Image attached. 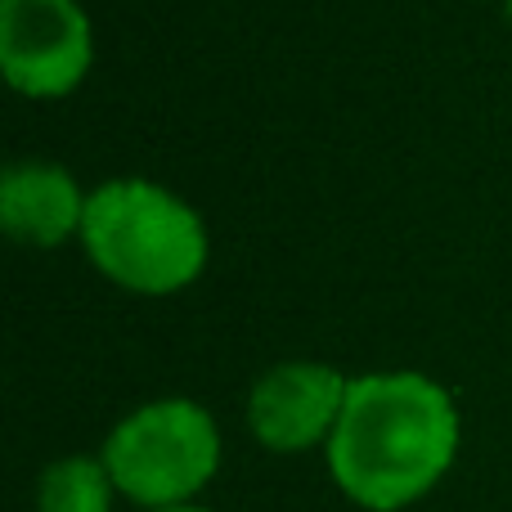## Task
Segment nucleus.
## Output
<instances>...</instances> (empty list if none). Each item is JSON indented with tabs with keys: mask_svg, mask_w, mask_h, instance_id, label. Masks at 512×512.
I'll return each instance as SVG.
<instances>
[{
	"mask_svg": "<svg viewBox=\"0 0 512 512\" xmlns=\"http://www.w3.org/2000/svg\"><path fill=\"white\" fill-rule=\"evenodd\" d=\"M149 512H212V508H198V504H176V508H149Z\"/></svg>",
	"mask_w": 512,
	"mask_h": 512,
	"instance_id": "obj_8",
	"label": "nucleus"
},
{
	"mask_svg": "<svg viewBox=\"0 0 512 512\" xmlns=\"http://www.w3.org/2000/svg\"><path fill=\"white\" fill-rule=\"evenodd\" d=\"M81 243L117 288L167 297L203 274L207 230L198 212L153 180H108L86 198Z\"/></svg>",
	"mask_w": 512,
	"mask_h": 512,
	"instance_id": "obj_2",
	"label": "nucleus"
},
{
	"mask_svg": "<svg viewBox=\"0 0 512 512\" xmlns=\"http://www.w3.org/2000/svg\"><path fill=\"white\" fill-rule=\"evenodd\" d=\"M86 198L77 180L54 162H14L0 180V221L9 239L59 248L86 221Z\"/></svg>",
	"mask_w": 512,
	"mask_h": 512,
	"instance_id": "obj_6",
	"label": "nucleus"
},
{
	"mask_svg": "<svg viewBox=\"0 0 512 512\" xmlns=\"http://www.w3.org/2000/svg\"><path fill=\"white\" fill-rule=\"evenodd\" d=\"M459 454V409L427 373L351 378L328 441V468L351 504L400 512L427 495Z\"/></svg>",
	"mask_w": 512,
	"mask_h": 512,
	"instance_id": "obj_1",
	"label": "nucleus"
},
{
	"mask_svg": "<svg viewBox=\"0 0 512 512\" xmlns=\"http://www.w3.org/2000/svg\"><path fill=\"white\" fill-rule=\"evenodd\" d=\"M90 18L77 0H0V68L14 90L59 99L90 72Z\"/></svg>",
	"mask_w": 512,
	"mask_h": 512,
	"instance_id": "obj_4",
	"label": "nucleus"
},
{
	"mask_svg": "<svg viewBox=\"0 0 512 512\" xmlns=\"http://www.w3.org/2000/svg\"><path fill=\"white\" fill-rule=\"evenodd\" d=\"M346 391H351V378H342L333 364H279L252 387L248 427L265 450L301 454L319 441H333V427L346 409Z\"/></svg>",
	"mask_w": 512,
	"mask_h": 512,
	"instance_id": "obj_5",
	"label": "nucleus"
},
{
	"mask_svg": "<svg viewBox=\"0 0 512 512\" xmlns=\"http://www.w3.org/2000/svg\"><path fill=\"white\" fill-rule=\"evenodd\" d=\"M113 477L104 459L68 454L41 472L36 486V512H113Z\"/></svg>",
	"mask_w": 512,
	"mask_h": 512,
	"instance_id": "obj_7",
	"label": "nucleus"
},
{
	"mask_svg": "<svg viewBox=\"0 0 512 512\" xmlns=\"http://www.w3.org/2000/svg\"><path fill=\"white\" fill-rule=\"evenodd\" d=\"M508 23H512V0H508Z\"/></svg>",
	"mask_w": 512,
	"mask_h": 512,
	"instance_id": "obj_9",
	"label": "nucleus"
},
{
	"mask_svg": "<svg viewBox=\"0 0 512 512\" xmlns=\"http://www.w3.org/2000/svg\"><path fill=\"white\" fill-rule=\"evenodd\" d=\"M104 468L117 495L149 508L189 504L221 468L216 418L194 400H153L126 414L104 441Z\"/></svg>",
	"mask_w": 512,
	"mask_h": 512,
	"instance_id": "obj_3",
	"label": "nucleus"
}]
</instances>
